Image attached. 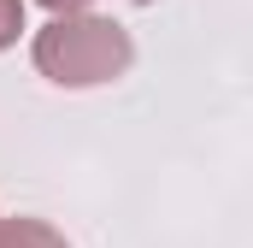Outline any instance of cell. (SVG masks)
I'll use <instances>...</instances> for the list:
<instances>
[{"label":"cell","mask_w":253,"mask_h":248,"mask_svg":"<svg viewBox=\"0 0 253 248\" xmlns=\"http://www.w3.org/2000/svg\"><path fill=\"white\" fill-rule=\"evenodd\" d=\"M0 248H71V243L42 219H0Z\"/></svg>","instance_id":"obj_2"},{"label":"cell","mask_w":253,"mask_h":248,"mask_svg":"<svg viewBox=\"0 0 253 248\" xmlns=\"http://www.w3.org/2000/svg\"><path fill=\"white\" fill-rule=\"evenodd\" d=\"M42 6H47V12H53V18H59V12H83V6H88V0H42Z\"/></svg>","instance_id":"obj_4"},{"label":"cell","mask_w":253,"mask_h":248,"mask_svg":"<svg viewBox=\"0 0 253 248\" xmlns=\"http://www.w3.org/2000/svg\"><path fill=\"white\" fill-rule=\"evenodd\" d=\"M135 48H129V30L112 18H88V12H59L42 36H36V65L42 77H53L59 89H94V83H112L124 77Z\"/></svg>","instance_id":"obj_1"},{"label":"cell","mask_w":253,"mask_h":248,"mask_svg":"<svg viewBox=\"0 0 253 248\" xmlns=\"http://www.w3.org/2000/svg\"><path fill=\"white\" fill-rule=\"evenodd\" d=\"M135 6H153V0H135Z\"/></svg>","instance_id":"obj_5"},{"label":"cell","mask_w":253,"mask_h":248,"mask_svg":"<svg viewBox=\"0 0 253 248\" xmlns=\"http://www.w3.org/2000/svg\"><path fill=\"white\" fill-rule=\"evenodd\" d=\"M24 30V0H0V48H12Z\"/></svg>","instance_id":"obj_3"}]
</instances>
